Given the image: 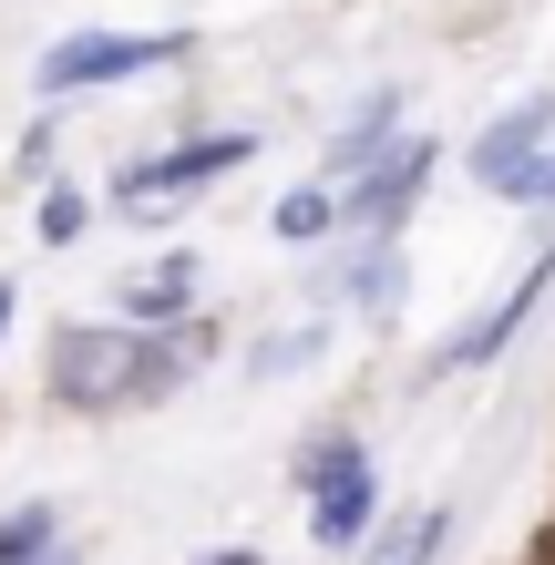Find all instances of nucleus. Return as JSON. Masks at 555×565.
I'll use <instances>...</instances> for the list:
<instances>
[{
  "mask_svg": "<svg viewBox=\"0 0 555 565\" xmlns=\"http://www.w3.org/2000/svg\"><path fill=\"white\" fill-rule=\"evenodd\" d=\"M104 206L124 216V226H175L185 206H195V195L166 175V164H154V154H124L114 164V175H104Z\"/></svg>",
  "mask_w": 555,
  "mask_h": 565,
  "instance_id": "obj_10",
  "label": "nucleus"
},
{
  "mask_svg": "<svg viewBox=\"0 0 555 565\" xmlns=\"http://www.w3.org/2000/svg\"><path fill=\"white\" fill-rule=\"evenodd\" d=\"M402 145V83H371L361 104H350L330 124V145H319V185H350V175H371V164Z\"/></svg>",
  "mask_w": 555,
  "mask_h": 565,
  "instance_id": "obj_9",
  "label": "nucleus"
},
{
  "mask_svg": "<svg viewBox=\"0 0 555 565\" xmlns=\"http://www.w3.org/2000/svg\"><path fill=\"white\" fill-rule=\"evenodd\" d=\"M319 350H330V319H299V329H278V340H257L247 371H257V381H288V371H309Z\"/></svg>",
  "mask_w": 555,
  "mask_h": 565,
  "instance_id": "obj_15",
  "label": "nucleus"
},
{
  "mask_svg": "<svg viewBox=\"0 0 555 565\" xmlns=\"http://www.w3.org/2000/svg\"><path fill=\"white\" fill-rule=\"evenodd\" d=\"M288 483L309 493V545L319 555H361L381 535V462L350 422H319L299 452H288Z\"/></svg>",
  "mask_w": 555,
  "mask_h": 565,
  "instance_id": "obj_2",
  "label": "nucleus"
},
{
  "mask_svg": "<svg viewBox=\"0 0 555 565\" xmlns=\"http://www.w3.org/2000/svg\"><path fill=\"white\" fill-rule=\"evenodd\" d=\"M433 175H442V145H433V135H402L371 175L340 185V237H402L412 206L433 195Z\"/></svg>",
  "mask_w": 555,
  "mask_h": 565,
  "instance_id": "obj_4",
  "label": "nucleus"
},
{
  "mask_svg": "<svg viewBox=\"0 0 555 565\" xmlns=\"http://www.w3.org/2000/svg\"><path fill=\"white\" fill-rule=\"evenodd\" d=\"M83 226H93V195L83 185H42V206H31V237H42V247H83Z\"/></svg>",
  "mask_w": 555,
  "mask_h": 565,
  "instance_id": "obj_16",
  "label": "nucleus"
},
{
  "mask_svg": "<svg viewBox=\"0 0 555 565\" xmlns=\"http://www.w3.org/2000/svg\"><path fill=\"white\" fill-rule=\"evenodd\" d=\"M268 226H278L288 247H330V237H340V185H319V175H309V185H288Z\"/></svg>",
  "mask_w": 555,
  "mask_h": 565,
  "instance_id": "obj_13",
  "label": "nucleus"
},
{
  "mask_svg": "<svg viewBox=\"0 0 555 565\" xmlns=\"http://www.w3.org/2000/svg\"><path fill=\"white\" fill-rule=\"evenodd\" d=\"M195 298H206V257H195V247H166V257H145V268L114 278V319L175 329V319H195Z\"/></svg>",
  "mask_w": 555,
  "mask_h": 565,
  "instance_id": "obj_8",
  "label": "nucleus"
},
{
  "mask_svg": "<svg viewBox=\"0 0 555 565\" xmlns=\"http://www.w3.org/2000/svg\"><path fill=\"white\" fill-rule=\"evenodd\" d=\"M185 52H195V31H62V42L31 62V104L73 114L83 93H124V83L185 62Z\"/></svg>",
  "mask_w": 555,
  "mask_h": 565,
  "instance_id": "obj_3",
  "label": "nucleus"
},
{
  "mask_svg": "<svg viewBox=\"0 0 555 565\" xmlns=\"http://www.w3.org/2000/svg\"><path fill=\"white\" fill-rule=\"evenodd\" d=\"M442 545H452V504H412V514H391L361 545V565H433Z\"/></svg>",
  "mask_w": 555,
  "mask_h": 565,
  "instance_id": "obj_12",
  "label": "nucleus"
},
{
  "mask_svg": "<svg viewBox=\"0 0 555 565\" xmlns=\"http://www.w3.org/2000/svg\"><path fill=\"white\" fill-rule=\"evenodd\" d=\"M42 402L62 422L154 412V329H135V319H62L42 340Z\"/></svg>",
  "mask_w": 555,
  "mask_h": 565,
  "instance_id": "obj_1",
  "label": "nucleus"
},
{
  "mask_svg": "<svg viewBox=\"0 0 555 565\" xmlns=\"http://www.w3.org/2000/svg\"><path fill=\"white\" fill-rule=\"evenodd\" d=\"M504 206H545V216H555V145L525 164V175H504Z\"/></svg>",
  "mask_w": 555,
  "mask_h": 565,
  "instance_id": "obj_18",
  "label": "nucleus"
},
{
  "mask_svg": "<svg viewBox=\"0 0 555 565\" xmlns=\"http://www.w3.org/2000/svg\"><path fill=\"white\" fill-rule=\"evenodd\" d=\"M545 145H555V93H514V114H494V124L463 145V175H473L483 195H504V175H525Z\"/></svg>",
  "mask_w": 555,
  "mask_h": 565,
  "instance_id": "obj_7",
  "label": "nucleus"
},
{
  "mask_svg": "<svg viewBox=\"0 0 555 565\" xmlns=\"http://www.w3.org/2000/svg\"><path fill=\"white\" fill-rule=\"evenodd\" d=\"M11 309H21V288H11V278H0V340H11Z\"/></svg>",
  "mask_w": 555,
  "mask_h": 565,
  "instance_id": "obj_20",
  "label": "nucleus"
},
{
  "mask_svg": "<svg viewBox=\"0 0 555 565\" xmlns=\"http://www.w3.org/2000/svg\"><path fill=\"white\" fill-rule=\"evenodd\" d=\"M402 278H412V247L402 237H330L319 298H340L350 319H391V309H402Z\"/></svg>",
  "mask_w": 555,
  "mask_h": 565,
  "instance_id": "obj_6",
  "label": "nucleus"
},
{
  "mask_svg": "<svg viewBox=\"0 0 555 565\" xmlns=\"http://www.w3.org/2000/svg\"><path fill=\"white\" fill-rule=\"evenodd\" d=\"M545 288H555V237L525 257V278H514L504 298H483V309L452 329L442 350H421V381H463V371H483V360H504V350H514V329L535 319V298H545Z\"/></svg>",
  "mask_w": 555,
  "mask_h": 565,
  "instance_id": "obj_5",
  "label": "nucleus"
},
{
  "mask_svg": "<svg viewBox=\"0 0 555 565\" xmlns=\"http://www.w3.org/2000/svg\"><path fill=\"white\" fill-rule=\"evenodd\" d=\"M52 154H62V114L42 104V124H31V135H21V154H11V164H21L11 185H52Z\"/></svg>",
  "mask_w": 555,
  "mask_h": 565,
  "instance_id": "obj_17",
  "label": "nucleus"
},
{
  "mask_svg": "<svg viewBox=\"0 0 555 565\" xmlns=\"http://www.w3.org/2000/svg\"><path fill=\"white\" fill-rule=\"evenodd\" d=\"M42 565H83V545H52V555H42Z\"/></svg>",
  "mask_w": 555,
  "mask_h": 565,
  "instance_id": "obj_21",
  "label": "nucleus"
},
{
  "mask_svg": "<svg viewBox=\"0 0 555 565\" xmlns=\"http://www.w3.org/2000/svg\"><path fill=\"white\" fill-rule=\"evenodd\" d=\"M52 545H73L62 535V504H11L0 514V565H42Z\"/></svg>",
  "mask_w": 555,
  "mask_h": 565,
  "instance_id": "obj_14",
  "label": "nucleus"
},
{
  "mask_svg": "<svg viewBox=\"0 0 555 565\" xmlns=\"http://www.w3.org/2000/svg\"><path fill=\"white\" fill-rule=\"evenodd\" d=\"M195 565H268L257 545H216V555H195Z\"/></svg>",
  "mask_w": 555,
  "mask_h": 565,
  "instance_id": "obj_19",
  "label": "nucleus"
},
{
  "mask_svg": "<svg viewBox=\"0 0 555 565\" xmlns=\"http://www.w3.org/2000/svg\"><path fill=\"white\" fill-rule=\"evenodd\" d=\"M247 154H257V135H247V124H206V135H175V145H154V164H166V175H175L185 195H206L216 175H237Z\"/></svg>",
  "mask_w": 555,
  "mask_h": 565,
  "instance_id": "obj_11",
  "label": "nucleus"
}]
</instances>
